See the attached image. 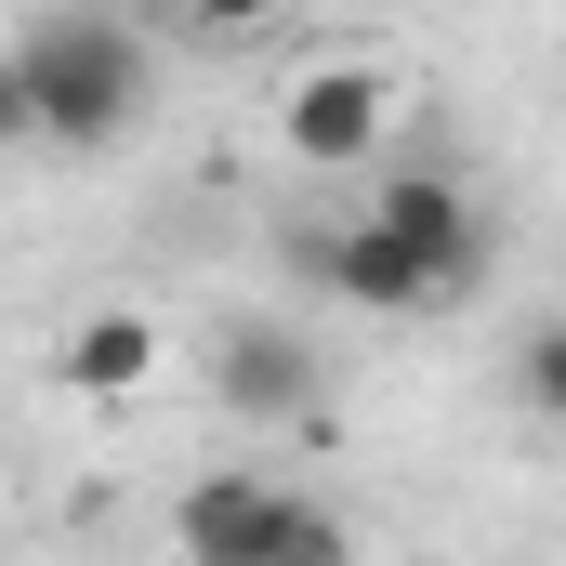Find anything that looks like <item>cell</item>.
<instances>
[{"mask_svg":"<svg viewBox=\"0 0 566 566\" xmlns=\"http://www.w3.org/2000/svg\"><path fill=\"white\" fill-rule=\"evenodd\" d=\"M211 396H224V422H251V434H277L316 409V356H303V329H224L211 343Z\"/></svg>","mask_w":566,"mask_h":566,"instance_id":"5","label":"cell"},{"mask_svg":"<svg viewBox=\"0 0 566 566\" xmlns=\"http://www.w3.org/2000/svg\"><path fill=\"white\" fill-rule=\"evenodd\" d=\"M106 13H171V0H106Z\"/></svg>","mask_w":566,"mask_h":566,"instance_id":"11","label":"cell"},{"mask_svg":"<svg viewBox=\"0 0 566 566\" xmlns=\"http://www.w3.org/2000/svg\"><path fill=\"white\" fill-rule=\"evenodd\" d=\"M277 133H290V158H316V171H356V158L382 145V80H369V66H316V80H290Z\"/></svg>","mask_w":566,"mask_h":566,"instance_id":"6","label":"cell"},{"mask_svg":"<svg viewBox=\"0 0 566 566\" xmlns=\"http://www.w3.org/2000/svg\"><path fill=\"white\" fill-rule=\"evenodd\" d=\"M369 224H382V238H409V251L434 264V290H448V303L488 277V198H474L461 171H382Z\"/></svg>","mask_w":566,"mask_h":566,"instance_id":"3","label":"cell"},{"mask_svg":"<svg viewBox=\"0 0 566 566\" xmlns=\"http://www.w3.org/2000/svg\"><path fill=\"white\" fill-rule=\"evenodd\" d=\"M171 13H185V27H211V40H238V27H264L277 0H171Z\"/></svg>","mask_w":566,"mask_h":566,"instance_id":"9","label":"cell"},{"mask_svg":"<svg viewBox=\"0 0 566 566\" xmlns=\"http://www.w3.org/2000/svg\"><path fill=\"white\" fill-rule=\"evenodd\" d=\"M13 80H27V119L53 158H93L145 119V40L133 13H40L13 40Z\"/></svg>","mask_w":566,"mask_h":566,"instance_id":"1","label":"cell"},{"mask_svg":"<svg viewBox=\"0 0 566 566\" xmlns=\"http://www.w3.org/2000/svg\"><path fill=\"white\" fill-rule=\"evenodd\" d=\"M40 145V119H27V80H13V53H0V158H27Z\"/></svg>","mask_w":566,"mask_h":566,"instance_id":"10","label":"cell"},{"mask_svg":"<svg viewBox=\"0 0 566 566\" xmlns=\"http://www.w3.org/2000/svg\"><path fill=\"white\" fill-rule=\"evenodd\" d=\"M514 396H527L541 422L566 409V329H527V343H514Z\"/></svg>","mask_w":566,"mask_h":566,"instance_id":"8","label":"cell"},{"mask_svg":"<svg viewBox=\"0 0 566 566\" xmlns=\"http://www.w3.org/2000/svg\"><path fill=\"white\" fill-rule=\"evenodd\" d=\"M290 264H303L316 290H343V303H369V316H434V303H448L434 264L409 251V238H382V224H303Z\"/></svg>","mask_w":566,"mask_h":566,"instance_id":"4","label":"cell"},{"mask_svg":"<svg viewBox=\"0 0 566 566\" xmlns=\"http://www.w3.org/2000/svg\"><path fill=\"white\" fill-rule=\"evenodd\" d=\"M145 369H158V329H145V316H80V329H66V382H80V396H133Z\"/></svg>","mask_w":566,"mask_h":566,"instance_id":"7","label":"cell"},{"mask_svg":"<svg viewBox=\"0 0 566 566\" xmlns=\"http://www.w3.org/2000/svg\"><path fill=\"white\" fill-rule=\"evenodd\" d=\"M171 541H185L198 566H343V514L290 501V488H264V474H211V488H185Z\"/></svg>","mask_w":566,"mask_h":566,"instance_id":"2","label":"cell"}]
</instances>
